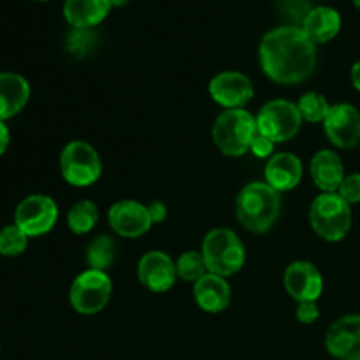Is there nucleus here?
I'll use <instances>...</instances> for the list:
<instances>
[{
    "label": "nucleus",
    "instance_id": "obj_1",
    "mask_svg": "<svg viewBox=\"0 0 360 360\" xmlns=\"http://www.w3.org/2000/svg\"><path fill=\"white\" fill-rule=\"evenodd\" d=\"M259 60L264 74L280 84H301L316 67L315 42L297 25L267 32L260 41Z\"/></svg>",
    "mask_w": 360,
    "mask_h": 360
},
{
    "label": "nucleus",
    "instance_id": "obj_2",
    "mask_svg": "<svg viewBox=\"0 0 360 360\" xmlns=\"http://www.w3.org/2000/svg\"><path fill=\"white\" fill-rule=\"evenodd\" d=\"M280 192L262 181L246 185L236 199V217L253 234L271 231L280 218Z\"/></svg>",
    "mask_w": 360,
    "mask_h": 360
},
{
    "label": "nucleus",
    "instance_id": "obj_3",
    "mask_svg": "<svg viewBox=\"0 0 360 360\" xmlns=\"http://www.w3.org/2000/svg\"><path fill=\"white\" fill-rule=\"evenodd\" d=\"M257 120L246 109H227L213 125V141L227 157H243L257 137Z\"/></svg>",
    "mask_w": 360,
    "mask_h": 360
},
{
    "label": "nucleus",
    "instance_id": "obj_4",
    "mask_svg": "<svg viewBox=\"0 0 360 360\" xmlns=\"http://www.w3.org/2000/svg\"><path fill=\"white\" fill-rule=\"evenodd\" d=\"M207 273L227 278L238 273L246 260L245 245L231 229H213L207 232L200 250Z\"/></svg>",
    "mask_w": 360,
    "mask_h": 360
},
{
    "label": "nucleus",
    "instance_id": "obj_5",
    "mask_svg": "<svg viewBox=\"0 0 360 360\" xmlns=\"http://www.w3.org/2000/svg\"><path fill=\"white\" fill-rule=\"evenodd\" d=\"M309 221L322 239L330 243L341 241L352 229L350 204L338 192L320 193L309 207Z\"/></svg>",
    "mask_w": 360,
    "mask_h": 360
},
{
    "label": "nucleus",
    "instance_id": "obj_6",
    "mask_svg": "<svg viewBox=\"0 0 360 360\" xmlns=\"http://www.w3.org/2000/svg\"><path fill=\"white\" fill-rule=\"evenodd\" d=\"M60 171L69 185L84 188L101 178L102 160L91 144L72 141L60 153Z\"/></svg>",
    "mask_w": 360,
    "mask_h": 360
},
{
    "label": "nucleus",
    "instance_id": "obj_7",
    "mask_svg": "<svg viewBox=\"0 0 360 360\" xmlns=\"http://www.w3.org/2000/svg\"><path fill=\"white\" fill-rule=\"evenodd\" d=\"M255 120L260 136L267 137L274 144L294 139L302 125V116L299 112L297 104L283 101V98L271 101L262 105Z\"/></svg>",
    "mask_w": 360,
    "mask_h": 360
},
{
    "label": "nucleus",
    "instance_id": "obj_8",
    "mask_svg": "<svg viewBox=\"0 0 360 360\" xmlns=\"http://www.w3.org/2000/svg\"><path fill=\"white\" fill-rule=\"evenodd\" d=\"M112 294L111 278L104 271L86 269L70 285L69 299L79 315H95L108 306Z\"/></svg>",
    "mask_w": 360,
    "mask_h": 360
},
{
    "label": "nucleus",
    "instance_id": "obj_9",
    "mask_svg": "<svg viewBox=\"0 0 360 360\" xmlns=\"http://www.w3.org/2000/svg\"><path fill=\"white\" fill-rule=\"evenodd\" d=\"M58 220V206L55 200L42 193L28 195L14 211V225L28 238H39L51 231Z\"/></svg>",
    "mask_w": 360,
    "mask_h": 360
},
{
    "label": "nucleus",
    "instance_id": "obj_10",
    "mask_svg": "<svg viewBox=\"0 0 360 360\" xmlns=\"http://www.w3.org/2000/svg\"><path fill=\"white\" fill-rule=\"evenodd\" d=\"M323 130L334 146L341 150L355 148L360 143V111L352 104L330 105Z\"/></svg>",
    "mask_w": 360,
    "mask_h": 360
},
{
    "label": "nucleus",
    "instance_id": "obj_11",
    "mask_svg": "<svg viewBox=\"0 0 360 360\" xmlns=\"http://www.w3.org/2000/svg\"><path fill=\"white\" fill-rule=\"evenodd\" d=\"M210 95L225 109H243L255 95L248 76L236 70H225L210 81Z\"/></svg>",
    "mask_w": 360,
    "mask_h": 360
},
{
    "label": "nucleus",
    "instance_id": "obj_12",
    "mask_svg": "<svg viewBox=\"0 0 360 360\" xmlns=\"http://www.w3.org/2000/svg\"><path fill=\"white\" fill-rule=\"evenodd\" d=\"M109 225L122 238H141L151 229L150 211L148 206L137 200H118L112 204L108 213Z\"/></svg>",
    "mask_w": 360,
    "mask_h": 360
},
{
    "label": "nucleus",
    "instance_id": "obj_13",
    "mask_svg": "<svg viewBox=\"0 0 360 360\" xmlns=\"http://www.w3.org/2000/svg\"><path fill=\"white\" fill-rule=\"evenodd\" d=\"M285 288L288 295L301 302H316L323 292L322 273L306 260L292 262L285 271Z\"/></svg>",
    "mask_w": 360,
    "mask_h": 360
},
{
    "label": "nucleus",
    "instance_id": "obj_14",
    "mask_svg": "<svg viewBox=\"0 0 360 360\" xmlns=\"http://www.w3.org/2000/svg\"><path fill=\"white\" fill-rule=\"evenodd\" d=\"M326 348L340 360H360V315L338 319L327 330Z\"/></svg>",
    "mask_w": 360,
    "mask_h": 360
},
{
    "label": "nucleus",
    "instance_id": "obj_15",
    "mask_svg": "<svg viewBox=\"0 0 360 360\" xmlns=\"http://www.w3.org/2000/svg\"><path fill=\"white\" fill-rule=\"evenodd\" d=\"M137 276L139 281L153 294H164L171 290L174 285L178 273H176V262L164 252H148L141 257L137 264Z\"/></svg>",
    "mask_w": 360,
    "mask_h": 360
},
{
    "label": "nucleus",
    "instance_id": "obj_16",
    "mask_svg": "<svg viewBox=\"0 0 360 360\" xmlns=\"http://www.w3.org/2000/svg\"><path fill=\"white\" fill-rule=\"evenodd\" d=\"M302 179V162L294 153H276L267 160L266 183L276 192H288Z\"/></svg>",
    "mask_w": 360,
    "mask_h": 360
},
{
    "label": "nucleus",
    "instance_id": "obj_17",
    "mask_svg": "<svg viewBox=\"0 0 360 360\" xmlns=\"http://www.w3.org/2000/svg\"><path fill=\"white\" fill-rule=\"evenodd\" d=\"M231 285L217 274L207 273L193 283V297L199 308L206 313H221L231 304Z\"/></svg>",
    "mask_w": 360,
    "mask_h": 360
},
{
    "label": "nucleus",
    "instance_id": "obj_18",
    "mask_svg": "<svg viewBox=\"0 0 360 360\" xmlns=\"http://www.w3.org/2000/svg\"><path fill=\"white\" fill-rule=\"evenodd\" d=\"M30 98V84L16 72L0 74V122L23 111Z\"/></svg>",
    "mask_w": 360,
    "mask_h": 360
},
{
    "label": "nucleus",
    "instance_id": "obj_19",
    "mask_svg": "<svg viewBox=\"0 0 360 360\" xmlns=\"http://www.w3.org/2000/svg\"><path fill=\"white\" fill-rule=\"evenodd\" d=\"M309 172L322 193L338 192L345 179L343 160L340 158V155L330 150H322L313 157Z\"/></svg>",
    "mask_w": 360,
    "mask_h": 360
},
{
    "label": "nucleus",
    "instance_id": "obj_20",
    "mask_svg": "<svg viewBox=\"0 0 360 360\" xmlns=\"http://www.w3.org/2000/svg\"><path fill=\"white\" fill-rule=\"evenodd\" d=\"M301 28L315 44H323L340 34L341 14L329 6L313 7L302 21Z\"/></svg>",
    "mask_w": 360,
    "mask_h": 360
},
{
    "label": "nucleus",
    "instance_id": "obj_21",
    "mask_svg": "<svg viewBox=\"0 0 360 360\" xmlns=\"http://www.w3.org/2000/svg\"><path fill=\"white\" fill-rule=\"evenodd\" d=\"M111 7L109 0H65L63 18L74 28H94L105 20Z\"/></svg>",
    "mask_w": 360,
    "mask_h": 360
},
{
    "label": "nucleus",
    "instance_id": "obj_22",
    "mask_svg": "<svg viewBox=\"0 0 360 360\" xmlns=\"http://www.w3.org/2000/svg\"><path fill=\"white\" fill-rule=\"evenodd\" d=\"M116 257H118V246L116 241L108 234H102L95 238L86 248V262L90 269L108 271L115 266Z\"/></svg>",
    "mask_w": 360,
    "mask_h": 360
},
{
    "label": "nucleus",
    "instance_id": "obj_23",
    "mask_svg": "<svg viewBox=\"0 0 360 360\" xmlns=\"http://www.w3.org/2000/svg\"><path fill=\"white\" fill-rule=\"evenodd\" d=\"M98 220V207L91 200H77L67 214V225L76 236L88 234Z\"/></svg>",
    "mask_w": 360,
    "mask_h": 360
},
{
    "label": "nucleus",
    "instance_id": "obj_24",
    "mask_svg": "<svg viewBox=\"0 0 360 360\" xmlns=\"http://www.w3.org/2000/svg\"><path fill=\"white\" fill-rule=\"evenodd\" d=\"M297 109L302 116V122L309 123H320L327 118L330 111V104L322 94L316 91H308L302 95L297 102Z\"/></svg>",
    "mask_w": 360,
    "mask_h": 360
},
{
    "label": "nucleus",
    "instance_id": "obj_25",
    "mask_svg": "<svg viewBox=\"0 0 360 360\" xmlns=\"http://www.w3.org/2000/svg\"><path fill=\"white\" fill-rule=\"evenodd\" d=\"M176 273L178 278L188 283H197L202 276L207 274L206 262L200 252H186L176 260Z\"/></svg>",
    "mask_w": 360,
    "mask_h": 360
},
{
    "label": "nucleus",
    "instance_id": "obj_26",
    "mask_svg": "<svg viewBox=\"0 0 360 360\" xmlns=\"http://www.w3.org/2000/svg\"><path fill=\"white\" fill-rule=\"evenodd\" d=\"M28 236L16 225H7L0 231V255L18 257L27 250Z\"/></svg>",
    "mask_w": 360,
    "mask_h": 360
},
{
    "label": "nucleus",
    "instance_id": "obj_27",
    "mask_svg": "<svg viewBox=\"0 0 360 360\" xmlns=\"http://www.w3.org/2000/svg\"><path fill=\"white\" fill-rule=\"evenodd\" d=\"M97 44V34L91 28H72L65 41L67 51L74 56H84Z\"/></svg>",
    "mask_w": 360,
    "mask_h": 360
},
{
    "label": "nucleus",
    "instance_id": "obj_28",
    "mask_svg": "<svg viewBox=\"0 0 360 360\" xmlns=\"http://www.w3.org/2000/svg\"><path fill=\"white\" fill-rule=\"evenodd\" d=\"M338 193H340L350 206L352 204L360 202V174L345 176Z\"/></svg>",
    "mask_w": 360,
    "mask_h": 360
},
{
    "label": "nucleus",
    "instance_id": "obj_29",
    "mask_svg": "<svg viewBox=\"0 0 360 360\" xmlns=\"http://www.w3.org/2000/svg\"><path fill=\"white\" fill-rule=\"evenodd\" d=\"M283 9L290 20H297L302 25V21L313 7H309V2H306V0H285Z\"/></svg>",
    "mask_w": 360,
    "mask_h": 360
},
{
    "label": "nucleus",
    "instance_id": "obj_30",
    "mask_svg": "<svg viewBox=\"0 0 360 360\" xmlns=\"http://www.w3.org/2000/svg\"><path fill=\"white\" fill-rule=\"evenodd\" d=\"M295 315H297L299 322L301 323H315L316 320H319L320 316V309L319 306H316V302H301L297 308V311H295Z\"/></svg>",
    "mask_w": 360,
    "mask_h": 360
},
{
    "label": "nucleus",
    "instance_id": "obj_31",
    "mask_svg": "<svg viewBox=\"0 0 360 360\" xmlns=\"http://www.w3.org/2000/svg\"><path fill=\"white\" fill-rule=\"evenodd\" d=\"M274 151V143L267 137L257 134V137L252 143V153L259 158H271Z\"/></svg>",
    "mask_w": 360,
    "mask_h": 360
},
{
    "label": "nucleus",
    "instance_id": "obj_32",
    "mask_svg": "<svg viewBox=\"0 0 360 360\" xmlns=\"http://www.w3.org/2000/svg\"><path fill=\"white\" fill-rule=\"evenodd\" d=\"M148 211H150V217L153 224H162L167 217V207H165L164 202L160 200H153V202L148 206Z\"/></svg>",
    "mask_w": 360,
    "mask_h": 360
},
{
    "label": "nucleus",
    "instance_id": "obj_33",
    "mask_svg": "<svg viewBox=\"0 0 360 360\" xmlns=\"http://www.w3.org/2000/svg\"><path fill=\"white\" fill-rule=\"evenodd\" d=\"M9 143H11L9 129H7L6 122H0V157H2V155L7 151Z\"/></svg>",
    "mask_w": 360,
    "mask_h": 360
},
{
    "label": "nucleus",
    "instance_id": "obj_34",
    "mask_svg": "<svg viewBox=\"0 0 360 360\" xmlns=\"http://www.w3.org/2000/svg\"><path fill=\"white\" fill-rule=\"evenodd\" d=\"M352 84H354L355 90L360 91V60L352 67Z\"/></svg>",
    "mask_w": 360,
    "mask_h": 360
},
{
    "label": "nucleus",
    "instance_id": "obj_35",
    "mask_svg": "<svg viewBox=\"0 0 360 360\" xmlns=\"http://www.w3.org/2000/svg\"><path fill=\"white\" fill-rule=\"evenodd\" d=\"M109 2H111V6H115V7H122V6H125L129 0H109Z\"/></svg>",
    "mask_w": 360,
    "mask_h": 360
},
{
    "label": "nucleus",
    "instance_id": "obj_36",
    "mask_svg": "<svg viewBox=\"0 0 360 360\" xmlns=\"http://www.w3.org/2000/svg\"><path fill=\"white\" fill-rule=\"evenodd\" d=\"M354 4H355V6H357L359 9H360V0H354Z\"/></svg>",
    "mask_w": 360,
    "mask_h": 360
},
{
    "label": "nucleus",
    "instance_id": "obj_37",
    "mask_svg": "<svg viewBox=\"0 0 360 360\" xmlns=\"http://www.w3.org/2000/svg\"><path fill=\"white\" fill-rule=\"evenodd\" d=\"M39 2H48V0H39Z\"/></svg>",
    "mask_w": 360,
    "mask_h": 360
}]
</instances>
